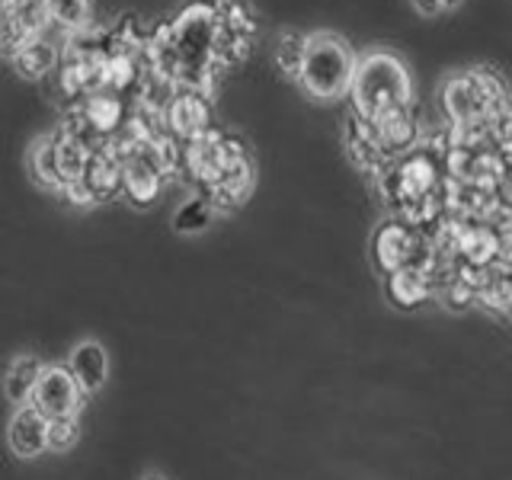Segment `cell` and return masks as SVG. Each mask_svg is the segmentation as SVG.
<instances>
[{
    "label": "cell",
    "instance_id": "8fae6325",
    "mask_svg": "<svg viewBox=\"0 0 512 480\" xmlns=\"http://www.w3.org/2000/svg\"><path fill=\"white\" fill-rule=\"evenodd\" d=\"M164 128L180 144L192 141L196 135H202L205 128H212V103L205 100V93L180 90L164 112Z\"/></svg>",
    "mask_w": 512,
    "mask_h": 480
},
{
    "label": "cell",
    "instance_id": "9a60e30c",
    "mask_svg": "<svg viewBox=\"0 0 512 480\" xmlns=\"http://www.w3.org/2000/svg\"><path fill=\"white\" fill-rule=\"evenodd\" d=\"M346 148H349L352 164H356L359 170H365V173H372V176H381L391 164L388 154L381 151L372 125H368L365 119H359V116L346 119Z\"/></svg>",
    "mask_w": 512,
    "mask_h": 480
},
{
    "label": "cell",
    "instance_id": "e0dca14e",
    "mask_svg": "<svg viewBox=\"0 0 512 480\" xmlns=\"http://www.w3.org/2000/svg\"><path fill=\"white\" fill-rule=\"evenodd\" d=\"M77 112H80V116H84L103 138L119 135L122 128H125V122H128L125 100H122V96H116V93H109V90H100V93L87 96V100H80V103H77Z\"/></svg>",
    "mask_w": 512,
    "mask_h": 480
},
{
    "label": "cell",
    "instance_id": "ac0fdd59",
    "mask_svg": "<svg viewBox=\"0 0 512 480\" xmlns=\"http://www.w3.org/2000/svg\"><path fill=\"white\" fill-rule=\"evenodd\" d=\"M42 368H45V362L39 356H32V352H20V356L10 359L7 372H4V394L13 407H26L32 400V391H36Z\"/></svg>",
    "mask_w": 512,
    "mask_h": 480
},
{
    "label": "cell",
    "instance_id": "d4e9b609",
    "mask_svg": "<svg viewBox=\"0 0 512 480\" xmlns=\"http://www.w3.org/2000/svg\"><path fill=\"white\" fill-rule=\"evenodd\" d=\"M304 45H308V36H304V32H298V29L279 32V39H276V64H279V71L285 77L298 80L301 61H304Z\"/></svg>",
    "mask_w": 512,
    "mask_h": 480
},
{
    "label": "cell",
    "instance_id": "d6a6232c",
    "mask_svg": "<svg viewBox=\"0 0 512 480\" xmlns=\"http://www.w3.org/2000/svg\"><path fill=\"white\" fill-rule=\"evenodd\" d=\"M439 4H442V10H445V13H452V10H458V7H461V0H439Z\"/></svg>",
    "mask_w": 512,
    "mask_h": 480
},
{
    "label": "cell",
    "instance_id": "ba28073f",
    "mask_svg": "<svg viewBox=\"0 0 512 480\" xmlns=\"http://www.w3.org/2000/svg\"><path fill=\"white\" fill-rule=\"evenodd\" d=\"M48 16L42 0H0V55L16 58L23 45L45 36Z\"/></svg>",
    "mask_w": 512,
    "mask_h": 480
},
{
    "label": "cell",
    "instance_id": "5bb4252c",
    "mask_svg": "<svg viewBox=\"0 0 512 480\" xmlns=\"http://www.w3.org/2000/svg\"><path fill=\"white\" fill-rule=\"evenodd\" d=\"M68 368H71V375L77 381V388L87 394H96L106 384L109 378V352L103 343H96V340H84V343H77L74 352H71V359H68Z\"/></svg>",
    "mask_w": 512,
    "mask_h": 480
},
{
    "label": "cell",
    "instance_id": "7402d4cb",
    "mask_svg": "<svg viewBox=\"0 0 512 480\" xmlns=\"http://www.w3.org/2000/svg\"><path fill=\"white\" fill-rule=\"evenodd\" d=\"M42 7L48 16V26L68 32V36L90 26V0H42Z\"/></svg>",
    "mask_w": 512,
    "mask_h": 480
},
{
    "label": "cell",
    "instance_id": "7c38bea8",
    "mask_svg": "<svg viewBox=\"0 0 512 480\" xmlns=\"http://www.w3.org/2000/svg\"><path fill=\"white\" fill-rule=\"evenodd\" d=\"M7 445L16 458H39L48 452V420L36 407H16L7 423Z\"/></svg>",
    "mask_w": 512,
    "mask_h": 480
},
{
    "label": "cell",
    "instance_id": "4dcf8cb0",
    "mask_svg": "<svg viewBox=\"0 0 512 480\" xmlns=\"http://www.w3.org/2000/svg\"><path fill=\"white\" fill-rule=\"evenodd\" d=\"M487 128H490V138L496 144V151L512 144V96L487 119Z\"/></svg>",
    "mask_w": 512,
    "mask_h": 480
},
{
    "label": "cell",
    "instance_id": "f1b7e54d",
    "mask_svg": "<svg viewBox=\"0 0 512 480\" xmlns=\"http://www.w3.org/2000/svg\"><path fill=\"white\" fill-rule=\"evenodd\" d=\"M496 199L512 212V144L496 151Z\"/></svg>",
    "mask_w": 512,
    "mask_h": 480
},
{
    "label": "cell",
    "instance_id": "2e32d148",
    "mask_svg": "<svg viewBox=\"0 0 512 480\" xmlns=\"http://www.w3.org/2000/svg\"><path fill=\"white\" fill-rule=\"evenodd\" d=\"M77 183L90 192L93 202H109L122 192V164L103 148L87 157L84 173H80Z\"/></svg>",
    "mask_w": 512,
    "mask_h": 480
},
{
    "label": "cell",
    "instance_id": "7a4b0ae2",
    "mask_svg": "<svg viewBox=\"0 0 512 480\" xmlns=\"http://www.w3.org/2000/svg\"><path fill=\"white\" fill-rule=\"evenodd\" d=\"M356 52L340 36V32H311L308 45H304V61L298 84L304 93L314 96L320 103H336L349 93L352 74H356Z\"/></svg>",
    "mask_w": 512,
    "mask_h": 480
},
{
    "label": "cell",
    "instance_id": "277c9868",
    "mask_svg": "<svg viewBox=\"0 0 512 480\" xmlns=\"http://www.w3.org/2000/svg\"><path fill=\"white\" fill-rule=\"evenodd\" d=\"M506 100L509 87L493 68H468L448 74L439 90V109L448 125L487 122Z\"/></svg>",
    "mask_w": 512,
    "mask_h": 480
},
{
    "label": "cell",
    "instance_id": "6da1fadb",
    "mask_svg": "<svg viewBox=\"0 0 512 480\" xmlns=\"http://www.w3.org/2000/svg\"><path fill=\"white\" fill-rule=\"evenodd\" d=\"M352 116L365 122H378L400 109H413V77L407 64L394 52H368L356 61V74L349 84Z\"/></svg>",
    "mask_w": 512,
    "mask_h": 480
},
{
    "label": "cell",
    "instance_id": "4316f807",
    "mask_svg": "<svg viewBox=\"0 0 512 480\" xmlns=\"http://www.w3.org/2000/svg\"><path fill=\"white\" fill-rule=\"evenodd\" d=\"M80 439V420L77 416H58L48 420V452H68Z\"/></svg>",
    "mask_w": 512,
    "mask_h": 480
},
{
    "label": "cell",
    "instance_id": "d6986e66",
    "mask_svg": "<svg viewBox=\"0 0 512 480\" xmlns=\"http://www.w3.org/2000/svg\"><path fill=\"white\" fill-rule=\"evenodd\" d=\"M141 52H112L106 55V87L109 93L116 96H138L144 77H148V71H141Z\"/></svg>",
    "mask_w": 512,
    "mask_h": 480
},
{
    "label": "cell",
    "instance_id": "52a82bcc",
    "mask_svg": "<svg viewBox=\"0 0 512 480\" xmlns=\"http://www.w3.org/2000/svg\"><path fill=\"white\" fill-rule=\"evenodd\" d=\"M256 42V16L247 0H218V26L212 39V64L234 68L240 64Z\"/></svg>",
    "mask_w": 512,
    "mask_h": 480
},
{
    "label": "cell",
    "instance_id": "9c48e42d",
    "mask_svg": "<svg viewBox=\"0 0 512 480\" xmlns=\"http://www.w3.org/2000/svg\"><path fill=\"white\" fill-rule=\"evenodd\" d=\"M29 407H36L45 420H58V416H77L84 407V391L77 388L68 365H45L36 391H32Z\"/></svg>",
    "mask_w": 512,
    "mask_h": 480
},
{
    "label": "cell",
    "instance_id": "3957f363",
    "mask_svg": "<svg viewBox=\"0 0 512 480\" xmlns=\"http://www.w3.org/2000/svg\"><path fill=\"white\" fill-rule=\"evenodd\" d=\"M442 157L436 148H429L426 141L416 144L413 151L394 157L388 170L378 176V189L384 202L394 208V218L407 215L413 205L426 199L442 196Z\"/></svg>",
    "mask_w": 512,
    "mask_h": 480
},
{
    "label": "cell",
    "instance_id": "4fadbf2b",
    "mask_svg": "<svg viewBox=\"0 0 512 480\" xmlns=\"http://www.w3.org/2000/svg\"><path fill=\"white\" fill-rule=\"evenodd\" d=\"M384 295L400 311H420L426 301L436 298V282L423 269H400L384 276Z\"/></svg>",
    "mask_w": 512,
    "mask_h": 480
},
{
    "label": "cell",
    "instance_id": "cb8c5ba5",
    "mask_svg": "<svg viewBox=\"0 0 512 480\" xmlns=\"http://www.w3.org/2000/svg\"><path fill=\"white\" fill-rule=\"evenodd\" d=\"M55 135V160H58V176H61V183L64 186H71L80 180V173H84V164H87V151L80 148V144L64 132V128H58ZM64 192V189H61Z\"/></svg>",
    "mask_w": 512,
    "mask_h": 480
},
{
    "label": "cell",
    "instance_id": "ffe728a7",
    "mask_svg": "<svg viewBox=\"0 0 512 480\" xmlns=\"http://www.w3.org/2000/svg\"><path fill=\"white\" fill-rule=\"evenodd\" d=\"M58 61H61L58 45L48 36H39V39H32L29 45H23L20 52H16L13 68L26 80H42L45 74H52L58 68Z\"/></svg>",
    "mask_w": 512,
    "mask_h": 480
},
{
    "label": "cell",
    "instance_id": "8992f818",
    "mask_svg": "<svg viewBox=\"0 0 512 480\" xmlns=\"http://www.w3.org/2000/svg\"><path fill=\"white\" fill-rule=\"evenodd\" d=\"M247 154L250 148L244 138L228 135V132H221L218 125H212L192 141H183V170L196 180V186H208V183H215L234 160Z\"/></svg>",
    "mask_w": 512,
    "mask_h": 480
},
{
    "label": "cell",
    "instance_id": "484cf974",
    "mask_svg": "<svg viewBox=\"0 0 512 480\" xmlns=\"http://www.w3.org/2000/svg\"><path fill=\"white\" fill-rule=\"evenodd\" d=\"M215 212L208 208L205 199H186L180 208H176V215H173V231L176 234H202L208 224H212Z\"/></svg>",
    "mask_w": 512,
    "mask_h": 480
},
{
    "label": "cell",
    "instance_id": "e575fe53",
    "mask_svg": "<svg viewBox=\"0 0 512 480\" xmlns=\"http://www.w3.org/2000/svg\"><path fill=\"white\" fill-rule=\"evenodd\" d=\"M509 317H512V311H509Z\"/></svg>",
    "mask_w": 512,
    "mask_h": 480
},
{
    "label": "cell",
    "instance_id": "83f0119b",
    "mask_svg": "<svg viewBox=\"0 0 512 480\" xmlns=\"http://www.w3.org/2000/svg\"><path fill=\"white\" fill-rule=\"evenodd\" d=\"M436 295L442 298V304H445L448 311H468L471 304H477V288H474V285H468L461 276L448 279Z\"/></svg>",
    "mask_w": 512,
    "mask_h": 480
},
{
    "label": "cell",
    "instance_id": "836d02e7",
    "mask_svg": "<svg viewBox=\"0 0 512 480\" xmlns=\"http://www.w3.org/2000/svg\"><path fill=\"white\" fill-rule=\"evenodd\" d=\"M141 480H167L164 474H160V471H148V474H144Z\"/></svg>",
    "mask_w": 512,
    "mask_h": 480
},
{
    "label": "cell",
    "instance_id": "30bf717a",
    "mask_svg": "<svg viewBox=\"0 0 512 480\" xmlns=\"http://www.w3.org/2000/svg\"><path fill=\"white\" fill-rule=\"evenodd\" d=\"M167 173L151 154V144H138V148L122 160V196L135 205L157 202L160 189H164Z\"/></svg>",
    "mask_w": 512,
    "mask_h": 480
},
{
    "label": "cell",
    "instance_id": "f546056e",
    "mask_svg": "<svg viewBox=\"0 0 512 480\" xmlns=\"http://www.w3.org/2000/svg\"><path fill=\"white\" fill-rule=\"evenodd\" d=\"M493 237H496V266L512 269V212L493 218Z\"/></svg>",
    "mask_w": 512,
    "mask_h": 480
},
{
    "label": "cell",
    "instance_id": "1f68e13d",
    "mask_svg": "<svg viewBox=\"0 0 512 480\" xmlns=\"http://www.w3.org/2000/svg\"><path fill=\"white\" fill-rule=\"evenodd\" d=\"M64 196H68V202L71 205H77V208H87V205H96L93 199H90V192L80 186V183H71V186H64Z\"/></svg>",
    "mask_w": 512,
    "mask_h": 480
},
{
    "label": "cell",
    "instance_id": "5b68a950",
    "mask_svg": "<svg viewBox=\"0 0 512 480\" xmlns=\"http://www.w3.org/2000/svg\"><path fill=\"white\" fill-rule=\"evenodd\" d=\"M372 260L381 276L400 269H432V240L400 218H384L372 234Z\"/></svg>",
    "mask_w": 512,
    "mask_h": 480
},
{
    "label": "cell",
    "instance_id": "44dd1931",
    "mask_svg": "<svg viewBox=\"0 0 512 480\" xmlns=\"http://www.w3.org/2000/svg\"><path fill=\"white\" fill-rule=\"evenodd\" d=\"M477 304H484L487 311L509 317L512 311V269L493 266L487 272V279L477 288Z\"/></svg>",
    "mask_w": 512,
    "mask_h": 480
},
{
    "label": "cell",
    "instance_id": "603a6c76",
    "mask_svg": "<svg viewBox=\"0 0 512 480\" xmlns=\"http://www.w3.org/2000/svg\"><path fill=\"white\" fill-rule=\"evenodd\" d=\"M29 173L42 189H52V192L64 189L61 176H58V160H55V135H45V138H39L36 144H32Z\"/></svg>",
    "mask_w": 512,
    "mask_h": 480
}]
</instances>
